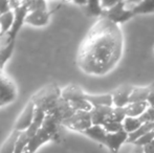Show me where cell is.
Returning <instances> with one entry per match:
<instances>
[{
	"instance_id": "obj_1",
	"label": "cell",
	"mask_w": 154,
	"mask_h": 153,
	"mask_svg": "<svg viewBox=\"0 0 154 153\" xmlns=\"http://www.w3.org/2000/svg\"><path fill=\"white\" fill-rule=\"evenodd\" d=\"M123 51L124 35L121 25L101 17L93 23L82 41L77 63L86 75L103 77L116 67Z\"/></svg>"
},
{
	"instance_id": "obj_2",
	"label": "cell",
	"mask_w": 154,
	"mask_h": 153,
	"mask_svg": "<svg viewBox=\"0 0 154 153\" xmlns=\"http://www.w3.org/2000/svg\"><path fill=\"white\" fill-rule=\"evenodd\" d=\"M104 10L103 16L110 21L121 25L134 17L133 12L128 5V2H101Z\"/></svg>"
},
{
	"instance_id": "obj_3",
	"label": "cell",
	"mask_w": 154,
	"mask_h": 153,
	"mask_svg": "<svg viewBox=\"0 0 154 153\" xmlns=\"http://www.w3.org/2000/svg\"><path fill=\"white\" fill-rule=\"evenodd\" d=\"M60 99H61V89L55 84H51L36 92L31 101L36 107H39L48 113Z\"/></svg>"
},
{
	"instance_id": "obj_4",
	"label": "cell",
	"mask_w": 154,
	"mask_h": 153,
	"mask_svg": "<svg viewBox=\"0 0 154 153\" xmlns=\"http://www.w3.org/2000/svg\"><path fill=\"white\" fill-rule=\"evenodd\" d=\"M62 126L66 127L69 130L83 134L87 129L93 126L91 115L90 112H85V111H75L70 118H68L62 123Z\"/></svg>"
},
{
	"instance_id": "obj_5",
	"label": "cell",
	"mask_w": 154,
	"mask_h": 153,
	"mask_svg": "<svg viewBox=\"0 0 154 153\" xmlns=\"http://www.w3.org/2000/svg\"><path fill=\"white\" fill-rule=\"evenodd\" d=\"M17 89L14 82L0 72V104L3 106L15 101Z\"/></svg>"
},
{
	"instance_id": "obj_6",
	"label": "cell",
	"mask_w": 154,
	"mask_h": 153,
	"mask_svg": "<svg viewBox=\"0 0 154 153\" xmlns=\"http://www.w3.org/2000/svg\"><path fill=\"white\" fill-rule=\"evenodd\" d=\"M35 110H36V106L32 101H29V104L25 106V108L23 109V111L20 113V115L15 122L14 130L19 131V132L26 131L32 125V118L35 115Z\"/></svg>"
},
{
	"instance_id": "obj_7",
	"label": "cell",
	"mask_w": 154,
	"mask_h": 153,
	"mask_svg": "<svg viewBox=\"0 0 154 153\" xmlns=\"http://www.w3.org/2000/svg\"><path fill=\"white\" fill-rule=\"evenodd\" d=\"M134 86L132 85H122L110 92L113 101V107L116 108H125L129 104L130 96L133 90Z\"/></svg>"
},
{
	"instance_id": "obj_8",
	"label": "cell",
	"mask_w": 154,
	"mask_h": 153,
	"mask_svg": "<svg viewBox=\"0 0 154 153\" xmlns=\"http://www.w3.org/2000/svg\"><path fill=\"white\" fill-rule=\"evenodd\" d=\"M86 96H87V93L81 87H79L77 85H73V84L67 85L66 87L61 89L62 99L66 101L67 103H69V104L85 100Z\"/></svg>"
},
{
	"instance_id": "obj_9",
	"label": "cell",
	"mask_w": 154,
	"mask_h": 153,
	"mask_svg": "<svg viewBox=\"0 0 154 153\" xmlns=\"http://www.w3.org/2000/svg\"><path fill=\"white\" fill-rule=\"evenodd\" d=\"M128 136H129V134L124 130L118 133L108 134L104 146L107 147L111 153H118L124 144L128 143Z\"/></svg>"
},
{
	"instance_id": "obj_10",
	"label": "cell",
	"mask_w": 154,
	"mask_h": 153,
	"mask_svg": "<svg viewBox=\"0 0 154 153\" xmlns=\"http://www.w3.org/2000/svg\"><path fill=\"white\" fill-rule=\"evenodd\" d=\"M14 39L11 38L8 34L1 36V38H0V72L2 70L6 61L12 56L13 50H14Z\"/></svg>"
},
{
	"instance_id": "obj_11",
	"label": "cell",
	"mask_w": 154,
	"mask_h": 153,
	"mask_svg": "<svg viewBox=\"0 0 154 153\" xmlns=\"http://www.w3.org/2000/svg\"><path fill=\"white\" fill-rule=\"evenodd\" d=\"M49 19H51V14L48 10H41V11H34V12H29L25 18V23L32 26H45L48 24Z\"/></svg>"
},
{
	"instance_id": "obj_12",
	"label": "cell",
	"mask_w": 154,
	"mask_h": 153,
	"mask_svg": "<svg viewBox=\"0 0 154 153\" xmlns=\"http://www.w3.org/2000/svg\"><path fill=\"white\" fill-rule=\"evenodd\" d=\"M48 142H53L51 136L44 130V129L41 128L36 134L31 139L29 145H27L26 149L24 152L27 153H35L41 146H43L44 144L48 143Z\"/></svg>"
},
{
	"instance_id": "obj_13",
	"label": "cell",
	"mask_w": 154,
	"mask_h": 153,
	"mask_svg": "<svg viewBox=\"0 0 154 153\" xmlns=\"http://www.w3.org/2000/svg\"><path fill=\"white\" fill-rule=\"evenodd\" d=\"M113 107H95L90 112L91 121L94 126H104L111 118Z\"/></svg>"
},
{
	"instance_id": "obj_14",
	"label": "cell",
	"mask_w": 154,
	"mask_h": 153,
	"mask_svg": "<svg viewBox=\"0 0 154 153\" xmlns=\"http://www.w3.org/2000/svg\"><path fill=\"white\" fill-rule=\"evenodd\" d=\"M87 100L90 104L95 107H113V101H112L111 93H104V94H89L86 96Z\"/></svg>"
},
{
	"instance_id": "obj_15",
	"label": "cell",
	"mask_w": 154,
	"mask_h": 153,
	"mask_svg": "<svg viewBox=\"0 0 154 153\" xmlns=\"http://www.w3.org/2000/svg\"><path fill=\"white\" fill-rule=\"evenodd\" d=\"M148 102H138V103H130L125 107L126 116L130 118H140L147 110L149 109Z\"/></svg>"
},
{
	"instance_id": "obj_16",
	"label": "cell",
	"mask_w": 154,
	"mask_h": 153,
	"mask_svg": "<svg viewBox=\"0 0 154 153\" xmlns=\"http://www.w3.org/2000/svg\"><path fill=\"white\" fill-rule=\"evenodd\" d=\"M128 5L133 12L134 16L154 13V1H128Z\"/></svg>"
},
{
	"instance_id": "obj_17",
	"label": "cell",
	"mask_w": 154,
	"mask_h": 153,
	"mask_svg": "<svg viewBox=\"0 0 154 153\" xmlns=\"http://www.w3.org/2000/svg\"><path fill=\"white\" fill-rule=\"evenodd\" d=\"M85 136L89 137L90 139L97 142V143H100L102 145H105L106 139H107L108 133L105 131V129L103 128V126H91L89 129L85 131L83 133Z\"/></svg>"
},
{
	"instance_id": "obj_18",
	"label": "cell",
	"mask_w": 154,
	"mask_h": 153,
	"mask_svg": "<svg viewBox=\"0 0 154 153\" xmlns=\"http://www.w3.org/2000/svg\"><path fill=\"white\" fill-rule=\"evenodd\" d=\"M150 92V86H134L133 90L130 96V103H138V102H147Z\"/></svg>"
},
{
	"instance_id": "obj_19",
	"label": "cell",
	"mask_w": 154,
	"mask_h": 153,
	"mask_svg": "<svg viewBox=\"0 0 154 153\" xmlns=\"http://www.w3.org/2000/svg\"><path fill=\"white\" fill-rule=\"evenodd\" d=\"M15 21V13L13 10L8 11L5 14L0 15V32L1 36L8 34L12 29Z\"/></svg>"
},
{
	"instance_id": "obj_20",
	"label": "cell",
	"mask_w": 154,
	"mask_h": 153,
	"mask_svg": "<svg viewBox=\"0 0 154 153\" xmlns=\"http://www.w3.org/2000/svg\"><path fill=\"white\" fill-rule=\"evenodd\" d=\"M20 133L21 132L13 129L11 134L8 135V137L5 139V142L2 145L1 149H0V153H15V151H16V144Z\"/></svg>"
},
{
	"instance_id": "obj_21",
	"label": "cell",
	"mask_w": 154,
	"mask_h": 153,
	"mask_svg": "<svg viewBox=\"0 0 154 153\" xmlns=\"http://www.w3.org/2000/svg\"><path fill=\"white\" fill-rule=\"evenodd\" d=\"M143 124H144V122L140 120V118H130V116H126V118L123 122V129L128 134H131V133L135 132Z\"/></svg>"
},
{
	"instance_id": "obj_22",
	"label": "cell",
	"mask_w": 154,
	"mask_h": 153,
	"mask_svg": "<svg viewBox=\"0 0 154 153\" xmlns=\"http://www.w3.org/2000/svg\"><path fill=\"white\" fill-rule=\"evenodd\" d=\"M105 131L108 134H112V133H118L120 131L124 130L123 129V123L114 122V121H109L103 126Z\"/></svg>"
},
{
	"instance_id": "obj_23",
	"label": "cell",
	"mask_w": 154,
	"mask_h": 153,
	"mask_svg": "<svg viewBox=\"0 0 154 153\" xmlns=\"http://www.w3.org/2000/svg\"><path fill=\"white\" fill-rule=\"evenodd\" d=\"M24 5L27 8L29 12L34 11H41V10H48L47 4L44 1H23Z\"/></svg>"
},
{
	"instance_id": "obj_24",
	"label": "cell",
	"mask_w": 154,
	"mask_h": 153,
	"mask_svg": "<svg viewBox=\"0 0 154 153\" xmlns=\"http://www.w3.org/2000/svg\"><path fill=\"white\" fill-rule=\"evenodd\" d=\"M152 142H154V130L146 133V134H144L143 136H140L138 139H136L135 143H134V145L137 146V147L143 148L144 146L148 145V144L152 143Z\"/></svg>"
},
{
	"instance_id": "obj_25",
	"label": "cell",
	"mask_w": 154,
	"mask_h": 153,
	"mask_svg": "<svg viewBox=\"0 0 154 153\" xmlns=\"http://www.w3.org/2000/svg\"><path fill=\"white\" fill-rule=\"evenodd\" d=\"M149 86H150V92H149V96L147 102H148L149 106L151 108H154V83L150 84Z\"/></svg>"
},
{
	"instance_id": "obj_26",
	"label": "cell",
	"mask_w": 154,
	"mask_h": 153,
	"mask_svg": "<svg viewBox=\"0 0 154 153\" xmlns=\"http://www.w3.org/2000/svg\"><path fill=\"white\" fill-rule=\"evenodd\" d=\"M11 10L12 8L10 5V1H0V15L5 14Z\"/></svg>"
},
{
	"instance_id": "obj_27",
	"label": "cell",
	"mask_w": 154,
	"mask_h": 153,
	"mask_svg": "<svg viewBox=\"0 0 154 153\" xmlns=\"http://www.w3.org/2000/svg\"><path fill=\"white\" fill-rule=\"evenodd\" d=\"M143 151H144V153H154V142L144 146L143 147Z\"/></svg>"
},
{
	"instance_id": "obj_28",
	"label": "cell",
	"mask_w": 154,
	"mask_h": 153,
	"mask_svg": "<svg viewBox=\"0 0 154 153\" xmlns=\"http://www.w3.org/2000/svg\"><path fill=\"white\" fill-rule=\"evenodd\" d=\"M131 153H144V151H143L142 147H137V146H135V148L132 150Z\"/></svg>"
},
{
	"instance_id": "obj_29",
	"label": "cell",
	"mask_w": 154,
	"mask_h": 153,
	"mask_svg": "<svg viewBox=\"0 0 154 153\" xmlns=\"http://www.w3.org/2000/svg\"><path fill=\"white\" fill-rule=\"evenodd\" d=\"M153 54H154V46H153Z\"/></svg>"
},
{
	"instance_id": "obj_30",
	"label": "cell",
	"mask_w": 154,
	"mask_h": 153,
	"mask_svg": "<svg viewBox=\"0 0 154 153\" xmlns=\"http://www.w3.org/2000/svg\"><path fill=\"white\" fill-rule=\"evenodd\" d=\"M1 106H2V105H1V104H0V107H1Z\"/></svg>"
},
{
	"instance_id": "obj_31",
	"label": "cell",
	"mask_w": 154,
	"mask_h": 153,
	"mask_svg": "<svg viewBox=\"0 0 154 153\" xmlns=\"http://www.w3.org/2000/svg\"><path fill=\"white\" fill-rule=\"evenodd\" d=\"M22 153H27V152H22Z\"/></svg>"
}]
</instances>
